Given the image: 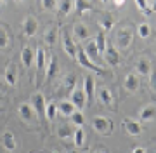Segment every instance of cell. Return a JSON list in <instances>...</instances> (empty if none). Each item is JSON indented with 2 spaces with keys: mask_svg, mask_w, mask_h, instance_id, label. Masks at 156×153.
Here are the masks:
<instances>
[{
  "mask_svg": "<svg viewBox=\"0 0 156 153\" xmlns=\"http://www.w3.org/2000/svg\"><path fill=\"white\" fill-rule=\"evenodd\" d=\"M76 61L83 66V68L87 70H92V71H95V73H99V75H104V70H102V66H99L97 63H92L87 57V54H85L83 49H76Z\"/></svg>",
  "mask_w": 156,
  "mask_h": 153,
  "instance_id": "obj_1",
  "label": "cell"
},
{
  "mask_svg": "<svg viewBox=\"0 0 156 153\" xmlns=\"http://www.w3.org/2000/svg\"><path fill=\"white\" fill-rule=\"evenodd\" d=\"M92 127L99 134H111L113 132V122L106 117H94L92 118Z\"/></svg>",
  "mask_w": 156,
  "mask_h": 153,
  "instance_id": "obj_2",
  "label": "cell"
},
{
  "mask_svg": "<svg viewBox=\"0 0 156 153\" xmlns=\"http://www.w3.org/2000/svg\"><path fill=\"white\" fill-rule=\"evenodd\" d=\"M31 106L35 110V115L40 120L45 118V108H47V104H45V96L42 92H35L33 96H31Z\"/></svg>",
  "mask_w": 156,
  "mask_h": 153,
  "instance_id": "obj_3",
  "label": "cell"
},
{
  "mask_svg": "<svg viewBox=\"0 0 156 153\" xmlns=\"http://www.w3.org/2000/svg\"><path fill=\"white\" fill-rule=\"evenodd\" d=\"M132 30L128 28V26H123V28H120L116 31V47H120V49H127L128 46H130V42H132Z\"/></svg>",
  "mask_w": 156,
  "mask_h": 153,
  "instance_id": "obj_4",
  "label": "cell"
},
{
  "mask_svg": "<svg viewBox=\"0 0 156 153\" xmlns=\"http://www.w3.org/2000/svg\"><path fill=\"white\" fill-rule=\"evenodd\" d=\"M37 30H38V21L35 16H26L23 19V31L26 37H33L37 33Z\"/></svg>",
  "mask_w": 156,
  "mask_h": 153,
  "instance_id": "obj_5",
  "label": "cell"
},
{
  "mask_svg": "<svg viewBox=\"0 0 156 153\" xmlns=\"http://www.w3.org/2000/svg\"><path fill=\"white\" fill-rule=\"evenodd\" d=\"M71 99L69 101L75 104V108H78V110H82L83 108V104H87V101H85V92H83V89H80V87H75L71 91Z\"/></svg>",
  "mask_w": 156,
  "mask_h": 153,
  "instance_id": "obj_6",
  "label": "cell"
},
{
  "mask_svg": "<svg viewBox=\"0 0 156 153\" xmlns=\"http://www.w3.org/2000/svg\"><path fill=\"white\" fill-rule=\"evenodd\" d=\"M62 47H64V51H66L68 56L73 57V59H76V49L78 47L75 46L73 38L66 33V31H62Z\"/></svg>",
  "mask_w": 156,
  "mask_h": 153,
  "instance_id": "obj_7",
  "label": "cell"
},
{
  "mask_svg": "<svg viewBox=\"0 0 156 153\" xmlns=\"http://www.w3.org/2000/svg\"><path fill=\"white\" fill-rule=\"evenodd\" d=\"M123 87L127 89L128 92H137L140 87V82H139V77L137 73H128L123 80Z\"/></svg>",
  "mask_w": 156,
  "mask_h": 153,
  "instance_id": "obj_8",
  "label": "cell"
},
{
  "mask_svg": "<svg viewBox=\"0 0 156 153\" xmlns=\"http://www.w3.org/2000/svg\"><path fill=\"white\" fill-rule=\"evenodd\" d=\"M104 59H106L111 66H118L120 64V56H118V51L115 46H106V51H104Z\"/></svg>",
  "mask_w": 156,
  "mask_h": 153,
  "instance_id": "obj_9",
  "label": "cell"
},
{
  "mask_svg": "<svg viewBox=\"0 0 156 153\" xmlns=\"http://www.w3.org/2000/svg\"><path fill=\"white\" fill-rule=\"evenodd\" d=\"M123 129L127 130L130 136H140V132H142V127L139 125V122H135V120H130V118H125L123 120Z\"/></svg>",
  "mask_w": 156,
  "mask_h": 153,
  "instance_id": "obj_10",
  "label": "cell"
},
{
  "mask_svg": "<svg viewBox=\"0 0 156 153\" xmlns=\"http://www.w3.org/2000/svg\"><path fill=\"white\" fill-rule=\"evenodd\" d=\"M19 115H21V118L24 120V122H31L35 117V110L31 104H28V103H21L19 104Z\"/></svg>",
  "mask_w": 156,
  "mask_h": 153,
  "instance_id": "obj_11",
  "label": "cell"
},
{
  "mask_svg": "<svg viewBox=\"0 0 156 153\" xmlns=\"http://www.w3.org/2000/svg\"><path fill=\"white\" fill-rule=\"evenodd\" d=\"M94 89H95V84H94V78L87 75L85 77V87H83V92H85V101L90 103L92 97H94Z\"/></svg>",
  "mask_w": 156,
  "mask_h": 153,
  "instance_id": "obj_12",
  "label": "cell"
},
{
  "mask_svg": "<svg viewBox=\"0 0 156 153\" xmlns=\"http://www.w3.org/2000/svg\"><path fill=\"white\" fill-rule=\"evenodd\" d=\"M33 61H35V52L31 51L28 46H24L23 51H21V63L26 66V68H30V66L33 64Z\"/></svg>",
  "mask_w": 156,
  "mask_h": 153,
  "instance_id": "obj_13",
  "label": "cell"
},
{
  "mask_svg": "<svg viewBox=\"0 0 156 153\" xmlns=\"http://www.w3.org/2000/svg\"><path fill=\"white\" fill-rule=\"evenodd\" d=\"M2 143H4V148L7 151H14L16 150V137L12 134L11 130H5L4 136H2Z\"/></svg>",
  "mask_w": 156,
  "mask_h": 153,
  "instance_id": "obj_14",
  "label": "cell"
},
{
  "mask_svg": "<svg viewBox=\"0 0 156 153\" xmlns=\"http://www.w3.org/2000/svg\"><path fill=\"white\" fill-rule=\"evenodd\" d=\"M57 111H61L64 117H71L76 111V108H75V104L71 101H59L57 103Z\"/></svg>",
  "mask_w": 156,
  "mask_h": 153,
  "instance_id": "obj_15",
  "label": "cell"
},
{
  "mask_svg": "<svg viewBox=\"0 0 156 153\" xmlns=\"http://www.w3.org/2000/svg\"><path fill=\"white\" fill-rule=\"evenodd\" d=\"M97 97L101 99V103H102V104L111 106L113 96H111V91H109V89H106V87H99V89H97Z\"/></svg>",
  "mask_w": 156,
  "mask_h": 153,
  "instance_id": "obj_16",
  "label": "cell"
},
{
  "mask_svg": "<svg viewBox=\"0 0 156 153\" xmlns=\"http://www.w3.org/2000/svg\"><path fill=\"white\" fill-rule=\"evenodd\" d=\"M94 44L95 47H97V51H99V54H104V51H106V33L101 30V31H97V35H95L94 38Z\"/></svg>",
  "mask_w": 156,
  "mask_h": 153,
  "instance_id": "obj_17",
  "label": "cell"
},
{
  "mask_svg": "<svg viewBox=\"0 0 156 153\" xmlns=\"http://www.w3.org/2000/svg\"><path fill=\"white\" fill-rule=\"evenodd\" d=\"M5 82L9 85H14L17 82V68L16 64H7V70H5Z\"/></svg>",
  "mask_w": 156,
  "mask_h": 153,
  "instance_id": "obj_18",
  "label": "cell"
},
{
  "mask_svg": "<svg viewBox=\"0 0 156 153\" xmlns=\"http://www.w3.org/2000/svg\"><path fill=\"white\" fill-rule=\"evenodd\" d=\"M154 113H156L154 104H147L146 108H142V110H140V115H139L140 122H147V120H153V118H154Z\"/></svg>",
  "mask_w": 156,
  "mask_h": 153,
  "instance_id": "obj_19",
  "label": "cell"
},
{
  "mask_svg": "<svg viewBox=\"0 0 156 153\" xmlns=\"http://www.w3.org/2000/svg\"><path fill=\"white\" fill-rule=\"evenodd\" d=\"M85 54H87V57H89L92 63L97 61V56H99V51H97V47H95L94 40H90V42H87V46H85Z\"/></svg>",
  "mask_w": 156,
  "mask_h": 153,
  "instance_id": "obj_20",
  "label": "cell"
},
{
  "mask_svg": "<svg viewBox=\"0 0 156 153\" xmlns=\"http://www.w3.org/2000/svg\"><path fill=\"white\" fill-rule=\"evenodd\" d=\"M73 33H75V37H76L78 40H87L89 38V30H87V26L82 23H78L73 26Z\"/></svg>",
  "mask_w": 156,
  "mask_h": 153,
  "instance_id": "obj_21",
  "label": "cell"
},
{
  "mask_svg": "<svg viewBox=\"0 0 156 153\" xmlns=\"http://www.w3.org/2000/svg\"><path fill=\"white\" fill-rule=\"evenodd\" d=\"M137 71H139V75H149L151 71V61L147 59V57H140L139 61H137Z\"/></svg>",
  "mask_w": 156,
  "mask_h": 153,
  "instance_id": "obj_22",
  "label": "cell"
},
{
  "mask_svg": "<svg viewBox=\"0 0 156 153\" xmlns=\"http://www.w3.org/2000/svg\"><path fill=\"white\" fill-rule=\"evenodd\" d=\"M35 61H37V68L38 70H44L45 68V51L44 47L38 46L37 51H35Z\"/></svg>",
  "mask_w": 156,
  "mask_h": 153,
  "instance_id": "obj_23",
  "label": "cell"
},
{
  "mask_svg": "<svg viewBox=\"0 0 156 153\" xmlns=\"http://www.w3.org/2000/svg\"><path fill=\"white\" fill-rule=\"evenodd\" d=\"M75 9H76V14H83L87 11H92L94 5L90 2H87V0H76L75 2Z\"/></svg>",
  "mask_w": 156,
  "mask_h": 153,
  "instance_id": "obj_24",
  "label": "cell"
},
{
  "mask_svg": "<svg viewBox=\"0 0 156 153\" xmlns=\"http://www.w3.org/2000/svg\"><path fill=\"white\" fill-rule=\"evenodd\" d=\"M113 26H115V17L111 14H102V17H101V28H102V31L111 30Z\"/></svg>",
  "mask_w": 156,
  "mask_h": 153,
  "instance_id": "obj_25",
  "label": "cell"
},
{
  "mask_svg": "<svg viewBox=\"0 0 156 153\" xmlns=\"http://www.w3.org/2000/svg\"><path fill=\"white\" fill-rule=\"evenodd\" d=\"M57 136L61 137V139H68V137L73 136V129L68 124H61L57 127Z\"/></svg>",
  "mask_w": 156,
  "mask_h": 153,
  "instance_id": "obj_26",
  "label": "cell"
},
{
  "mask_svg": "<svg viewBox=\"0 0 156 153\" xmlns=\"http://www.w3.org/2000/svg\"><path fill=\"white\" fill-rule=\"evenodd\" d=\"M56 115H57V104H56V101H52L45 108V118L49 120V122H52V120L56 118Z\"/></svg>",
  "mask_w": 156,
  "mask_h": 153,
  "instance_id": "obj_27",
  "label": "cell"
},
{
  "mask_svg": "<svg viewBox=\"0 0 156 153\" xmlns=\"http://www.w3.org/2000/svg\"><path fill=\"white\" fill-rule=\"evenodd\" d=\"M73 141L76 146H83V141H85V130L83 127H76V130L73 132Z\"/></svg>",
  "mask_w": 156,
  "mask_h": 153,
  "instance_id": "obj_28",
  "label": "cell"
},
{
  "mask_svg": "<svg viewBox=\"0 0 156 153\" xmlns=\"http://www.w3.org/2000/svg\"><path fill=\"white\" fill-rule=\"evenodd\" d=\"M56 9L61 14H69L73 9V2H69V0H61V2H57L56 4Z\"/></svg>",
  "mask_w": 156,
  "mask_h": 153,
  "instance_id": "obj_29",
  "label": "cell"
},
{
  "mask_svg": "<svg viewBox=\"0 0 156 153\" xmlns=\"http://www.w3.org/2000/svg\"><path fill=\"white\" fill-rule=\"evenodd\" d=\"M62 85H64V89H66V91H73V89H75V85H76V75H75V73L66 75Z\"/></svg>",
  "mask_w": 156,
  "mask_h": 153,
  "instance_id": "obj_30",
  "label": "cell"
},
{
  "mask_svg": "<svg viewBox=\"0 0 156 153\" xmlns=\"http://www.w3.org/2000/svg\"><path fill=\"white\" fill-rule=\"evenodd\" d=\"M56 71H57V59H56V56L50 59V63H49V66H47V71H45V77H47V80H50L54 75H56Z\"/></svg>",
  "mask_w": 156,
  "mask_h": 153,
  "instance_id": "obj_31",
  "label": "cell"
},
{
  "mask_svg": "<svg viewBox=\"0 0 156 153\" xmlns=\"http://www.w3.org/2000/svg\"><path fill=\"white\" fill-rule=\"evenodd\" d=\"M71 118V122H73V125H76V127H83V122H85V118H83V113L82 111H75V113L69 117Z\"/></svg>",
  "mask_w": 156,
  "mask_h": 153,
  "instance_id": "obj_32",
  "label": "cell"
},
{
  "mask_svg": "<svg viewBox=\"0 0 156 153\" xmlns=\"http://www.w3.org/2000/svg\"><path fill=\"white\" fill-rule=\"evenodd\" d=\"M137 33H139V37H140V38H147V37H149V33H151L149 24H147V23L139 24V26H137Z\"/></svg>",
  "mask_w": 156,
  "mask_h": 153,
  "instance_id": "obj_33",
  "label": "cell"
},
{
  "mask_svg": "<svg viewBox=\"0 0 156 153\" xmlns=\"http://www.w3.org/2000/svg\"><path fill=\"white\" fill-rule=\"evenodd\" d=\"M9 46V35L4 26H0V49H5Z\"/></svg>",
  "mask_w": 156,
  "mask_h": 153,
  "instance_id": "obj_34",
  "label": "cell"
},
{
  "mask_svg": "<svg viewBox=\"0 0 156 153\" xmlns=\"http://www.w3.org/2000/svg\"><path fill=\"white\" fill-rule=\"evenodd\" d=\"M54 38H56V28H50L45 35V42L47 44H54Z\"/></svg>",
  "mask_w": 156,
  "mask_h": 153,
  "instance_id": "obj_35",
  "label": "cell"
},
{
  "mask_svg": "<svg viewBox=\"0 0 156 153\" xmlns=\"http://www.w3.org/2000/svg\"><path fill=\"white\" fill-rule=\"evenodd\" d=\"M56 4L57 2H54V0H42L40 7L42 9H56Z\"/></svg>",
  "mask_w": 156,
  "mask_h": 153,
  "instance_id": "obj_36",
  "label": "cell"
},
{
  "mask_svg": "<svg viewBox=\"0 0 156 153\" xmlns=\"http://www.w3.org/2000/svg\"><path fill=\"white\" fill-rule=\"evenodd\" d=\"M135 7H137V9H140V11L144 12V11H146V7H147V4H146V0H135Z\"/></svg>",
  "mask_w": 156,
  "mask_h": 153,
  "instance_id": "obj_37",
  "label": "cell"
},
{
  "mask_svg": "<svg viewBox=\"0 0 156 153\" xmlns=\"http://www.w3.org/2000/svg\"><path fill=\"white\" fill-rule=\"evenodd\" d=\"M149 82H151V87L154 89V84H156V73H154V70H153V71H149Z\"/></svg>",
  "mask_w": 156,
  "mask_h": 153,
  "instance_id": "obj_38",
  "label": "cell"
},
{
  "mask_svg": "<svg viewBox=\"0 0 156 153\" xmlns=\"http://www.w3.org/2000/svg\"><path fill=\"white\" fill-rule=\"evenodd\" d=\"M132 153H146V150H144V148H134Z\"/></svg>",
  "mask_w": 156,
  "mask_h": 153,
  "instance_id": "obj_39",
  "label": "cell"
},
{
  "mask_svg": "<svg viewBox=\"0 0 156 153\" xmlns=\"http://www.w3.org/2000/svg\"><path fill=\"white\" fill-rule=\"evenodd\" d=\"M68 153H78V151H75V150H69V151H68Z\"/></svg>",
  "mask_w": 156,
  "mask_h": 153,
  "instance_id": "obj_40",
  "label": "cell"
},
{
  "mask_svg": "<svg viewBox=\"0 0 156 153\" xmlns=\"http://www.w3.org/2000/svg\"><path fill=\"white\" fill-rule=\"evenodd\" d=\"M52 153H59V151H57V150H54V151H52Z\"/></svg>",
  "mask_w": 156,
  "mask_h": 153,
  "instance_id": "obj_41",
  "label": "cell"
},
{
  "mask_svg": "<svg viewBox=\"0 0 156 153\" xmlns=\"http://www.w3.org/2000/svg\"><path fill=\"white\" fill-rule=\"evenodd\" d=\"M95 153H104V151H95Z\"/></svg>",
  "mask_w": 156,
  "mask_h": 153,
  "instance_id": "obj_42",
  "label": "cell"
},
{
  "mask_svg": "<svg viewBox=\"0 0 156 153\" xmlns=\"http://www.w3.org/2000/svg\"><path fill=\"white\" fill-rule=\"evenodd\" d=\"M0 89H2V84H0Z\"/></svg>",
  "mask_w": 156,
  "mask_h": 153,
  "instance_id": "obj_43",
  "label": "cell"
}]
</instances>
